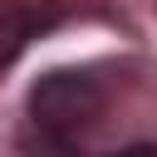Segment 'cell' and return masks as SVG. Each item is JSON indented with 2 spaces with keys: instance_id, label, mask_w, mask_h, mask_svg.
Segmentation results:
<instances>
[{
  "instance_id": "cell-2",
  "label": "cell",
  "mask_w": 157,
  "mask_h": 157,
  "mask_svg": "<svg viewBox=\"0 0 157 157\" xmlns=\"http://www.w3.org/2000/svg\"><path fill=\"white\" fill-rule=\"evenodd\" d=\"M59 15V0H0V64H10L29 39H39Z\"/></svg>"
},
{
  "instance_id": "cell-1",
  "label": "cell",
  "mask_w": 157,
  "mask_h": 157,
  "mask_svg": "<svg viewBox=\"0 0 157 157\" xmlns=\"http://www.w3.org/2000/svg\"><path fill=\"white\" fill-rule=\"evenodd\" d=\"M29 118H34V128H39L44 137L74 142L78 132H88V128L103 118V88H98V78L74 74V69L44 74V78L29 88Z\"/></svg>"
},
{
  "instance_id": "cell-3",
  "label": "cell",
  "mask_w": 157,
  "mask_h": 157,
  "mask_svg": "<svg viewBox=\"0 0 157 157\" xmlns=\"http://www.w3.org/2000/svg\"><path fill=\"white\" fill-rule=\"evenodd\" d=\"M113 157H157V147H152V142H137V147H123V152H113Z\"/></svg>"
}]
</instances>
